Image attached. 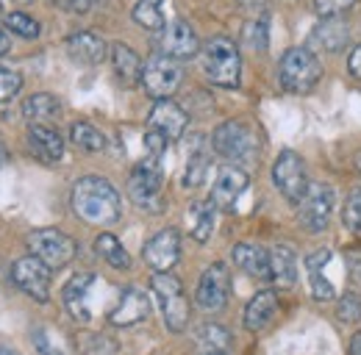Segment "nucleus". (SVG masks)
<instances>
[{
  "label": "nucleus",
  "mask_w": 361,
  "mask_h": 355,
  "mask_svg": "<svg viewBox=\"0 0 361 355\" xmlns=\"http://www.w3.org/2000/svg\"><path fill=\"white\" fill-rule=\"evenodd\" d=\"M70 203L81 220L87 225H97V228L114 225L123 214L120 192L100 175H84L81 180H75Z\"/></svg>",
  "instance_id": "f257e3e1"
},
{
  "label": "nucleus",
  "mask_w": 361,
  "mask_h": 355,
  "mask_svg": "<svg viewBox=\"0 0 361 355\" xmlns=\"http://www.w3.org/2000/svg\"><path fill=\"white\" fill-rule=\"evenodd\" d=\"M203 50V73L214 87L236 89L242 78V58L239 47L228 37H212L200 47Z\"/></svg>",
  "instance_id": "f03ea898"
},
{
  "label": "nucleus",
  "mask_w": 361,
  "mask_h": 355,
  "mask_svg": "<svg viewBox=\"0 0 361 355\" xmlns=\"http://www.w3.org/2000/svg\"><path fill=\"white\" fill-rule=\"evenodd\" d=\"M278 78H281V87L286 92H295V94L312 92L322 78V67H319L317 53H312L309 47H289L281 56Z\"/></svg>",
  "instance_id": "7ed1b4c3"
},
{
  "label": "nucleus",
  "mask_w": 361,
  "mask_h": 355,
  "mask_svg": "<svg viewBox=\"0 0 361 355\" xmlns=\"http://www.w3.org/2000/svg\"><path fill=\"white\" fill-rule=\"evenodd\" d=\"M212 150L231 164H242V161H250L256 156L259 139L245 120H226L212 133Z\"/></svg>",
  "instance_id": "20e7f679"
},
{
  "label": "nucleus",
  "mask_w": 361,
  "mask_h": 355,
  "mask_svg": "<svg viewBox=\"0 0 361 355\" xmlns=\"http://www.w3.org/2000/svg\"><path fill=\"white\" fill-rule=\"evenodd\" d=\"M159 303H161V313H164V325L170 328V333H183L189 325V300L183 294V286L173 272H161L153 275L150 280Z\"/></svg>",
  "instance_id": "39448f33"
},
{
  "label": "nucleus",
  "mask_w": 361,
  "mask_h": 355,
  "mask_svg": "<svg viewBox=\"0 0 361 355\" xmlns=\"http://www.w3.org/2000/svg\"><path fill=\"white\" fill-rule=\"evenodd\" d=\"M28 250H31V256H37L50 269H61L75 259L78 244H75L73 236H67L59 228H39V230H31Z\"/></svg>",
  "instance_id": "423d86ee"
},
{
  "label": "nucleus",
  "mask_w": 361,
  "mask_h": 355,
  "mask_svg": "<svg viewBox=\"0 0 361 355\" xmlns=\"http://www.w3.org/2000/svg\"><path fill=\"white\" fill-rule=\"evenodd\" d=\"M180 81H183V70L176 58H170L164 53H156L147 58L145 73H142V87L153 100H173Z\"/></svg>",
  "instance_id": "0eeeda50"
},
{
  "label": "nucleus",
  "mask_w": 361,
  "mask_h": 355,
  "mask_svg": "<svg viewBox=\"0 0 361 355\" xmlns=\"http://www.w3.org/2000/svg\"><path fill=\"white\" fill-rule=\"evenodd\" d=\"M161 186H164V173H161V161L156 158H145L142 164H136L128 178V194L139 208L147 211H159L161 208Z\"/></svg>",
  "instance_id": "6e6552de"
},
{
  "label": "nucleus",
  "mask_w": 361,
  "mask_h": 355,
  "mask_svg": "<svg viewBox=\"0 0 361 355\" xmlns=\"http://www.w3.org/2000/svg\"><path fill=\"white\" fill-rule=\"evenodd\" d=\"M272 183L275 189L289 200V203H300L306 189H309V178H306V164L295 150H283L275 164H272Z\"/></svg>",
  "instance_id": "1a4fd4ad"
},
{
  "label": "nucleus",
  "mask_w": 361,
  "mask_h": 355,
  "mask_svg": "<svg viewBox=\"0 0 361 355\" xmlns=\"http://www.w3.org/2000/svg\"><path fill=\"white\" fill-rule=\"evenodd\" d=\"M50 278H53V269L42 264L37 256H25V259L14 261V266H11L14 286L23 294H28L31 300H37V303L50 300Z\"/></svg>",
  "instance_id": "9d476101"
},
{
  "label": "nucleus",
  "mask_w": 361,
  "mask_h": 355,
  "mask_svg": "<svg viewBox=\"0 0 361 355\" xmlns=\"http://www.w3.org/2000/svg\"><path fill=\"white\" fill-rule=\"evenodd\" d=\"M331 211H334V189L325 186V183H312L309 180V189H306L303 200L298 203L300 225L309 233H319V230H325V225L331 220Z\"/></svg>",
  "instance_id": "9b49d317"
},
{
  "label": "nucleus",
  "mask_w": 361,
  "mask_h": 355,
  "mask_svg": "<svg viewBox=\"0 0 361 355\" xmlns=\"http://www.w3.org/2000/svg\"><path fill=\"white\" fill-rule=\"evenodd\" d=\"M228 297H231V272L226 264H212L203 269L200 280H197V292H195V300L197 306L209 313H217L228 306Z\"/></svg>",
  "instance_id": "f8f14e48"
},
{
  "label": "nucleus",
  "mask_w": 361,
  "mask_h": 355,
  "mask_svg": "<svg viewBox=\"0 0 361 355\" xmlns=\"http://www.w3.org/2000/svg\"><path fill=\"white\" fill-rule=\"evenodd\" d=\"M145 264L150 266L156 275L161 272H173V266L178 264L180 259V233L176 228H164L156 236L147 239L145 250H142Z\"/></svg>",
  "instance_id": "ddd939ff"
},
{
  "label": "nucleus",
  "mask_w": 361,
  "mask_h": 355,
  "mask_svg": "<svg viewBox=\"0 0 361 355\" xmlns=\"http://www.w3.org/2000/svg\"><path fill=\"white\" fill-rule=\"evenodd\" d=\"M159 47H161L164 56H170V58L178 61V58H192V56H197V53H200V39H197V34L192 31V25H189L186 20H173V23L164 25Z\"/></svg>",
  "instance_id": "4468645a"
},
{
  "label": "nucleus",
  "mask_w": 361,
  "mask_h": 355,
  "mask_svg": "<svg viewBox=\"0 0 361 355\" xmlns=\"http://www.w3.org/2000/svg\"><path fill=\"white\" fill-rule=\"evenodd\" d=\"M186 125H189V117L176 100H156V106L147 117V131L161 133L167 142L180 139Z\"/></svg>",
  "instance_id": "2eb2a0df"
},
{
  "label": "nucleus",
  "mask_w": 361,
  "mask_h": 355,
  "mask_svg": "<svg viewBox=\"0 0 361 355\" xmlns=\"http://www.w3.org/2000/svg\"><path fill=\"white\" fill-rule=\"evenodd\" d=\"M247 183H250V178H247V173H245L242 167L226 164V167L217 170V178H214V183H212V197H209V200H212L217 208H231V206L239 200V194L247 189Z\"/></svg>",
  "instance_id": "dca6fc26"
},
{
  "label": "nucleus",
  "mask_w": 361,
  "mask_h": 355,
  "mask_svg": "<svg viewBox=\"0 0 361 355\" xmlns=\"http://www.w3.org/2000/svg\"><path fill=\"white\" fill-rule=\"evenodd\" d=\"M147 313H150L147 294L139 286H123L120 289V297H117V306L109 313V322L117 325V328H128V325L142 322Z\"/></svg>",
  "instance_id": "f3484780"
},
{
  "label": "nucleus",
  "mask_w": 361,
  "mask_h": 355,
  "mask_svg": "<svg viewBox=\"0 0 361 355\" xmlns=\"http://www.w3.org/2000/svg\"><path fill=\"white\" fill-rule=\"evenodd\" d=\"M350 39V28L342 17H325L322 23H317L314 31L309 34V50L312 53H339Z\"/></svg>",
  "instance_id": "a211bd4d"
},
{
  "label": "nucleus",
  "mask_w": 361,
  "mask_h": 355,
  "mask_svg": "<svg viewBox=\"0 0 361 355\" xmlns=\"http://www.w3.org/2000/svg\"><path fill=\"white\" fill-rule=\"evenodd\" d=\"M97 280H94V275L90 272H78L75 278H70L67 280V286H64V306L70 311V316L73 319H78V322H90L92 319V286H94Z\"/></svg>",
  "instance_id": "6ab92c4d"
},
{
  "label": "nucleus",
  "mask_w": 361,
  "mask_h": 355,
  "mask_svg": "<svg viewBox=\"0 0 361 355\" xmlns=\"http://www.w3.org/2000/svg\"><path fill=\"white\" fill-rule=\"evenodd\" d=\"M109 56H111L114 75H117V81H120L123 87L131 89V87H136V84H142L145 64H142V58H139V53H136L134 47H128L126 42H111Z\"/></svg>",
  "instance_id": "aec40b11"
},
{
  "label": "nucleus",
  "mask_w": 361,
  "mask_h": 355,
  "mask_svg": "<svg viewBox=\"0 0 361 355\" xmlns=\"http://www.w3.org/2000/svg\"><path fill=\"white\" fill-rule=\"evenodd\" d=\"M109 44L103 42L97 34H92V31H78V34H73L70 39H67V53H70V58L75 61V64H84V67H94V64H100L106 56H109Z\"/></svg>",
  "instance_id": "412c9836"
},
{
  "label": "nucleus",
  "mask_w": 361,
  "mask_h": 355,
  "mask_svg": "<svg viewBox=\"0 0 361 355\" xmlns=\"http://www.w3.org/2000/svg\"><path fill=\"white\" fill-rule=\"evenodd\" d=\"M278 316V294L272 289H264L253 294V300L245 309V328L250 333H264Z\"/></svg>",
  "instance_id": "4be33fe9"
},
{
  "label": "nucleus",
  "mask_w": 361,
  "mask_h": 355,
  "mask_svg": "<svg viewBox=\"0 0 361 355\" xmlns=\"http://www.w3.org/2000/svg\"><path fill=\"white\" fill-rule=\"evenodd\" d=\"M28 142H31V150L47 164H59L64 158V139L50 125H31L28 128Z\"/></svg>",
  "instance_id": "5701e85b"
},
{
  "label": "nucleus",
  "mask_w": 361,
  "mask_h": 355,
  "mask_svg": "<svg viewBox=\"0 0 361 355\" xmlns=\"http://www.w3.org/2000/svg\"><path fill=\"white\" fill-rule=\"evenodd\" d=\"M233 264L239 266L245 275L259 278V280H270V253L259 244H236L233 247Z\"/></svg>",
  "instance_id": "b1692460"
},
{
  "label": "nucleus",
  "mask_w": 361,
  "mask_h": 355,
  "mask_svg": "<svg viewBox=\"0 0 361 355\" xmlns=\"http://www.w3.org/2000/svg\"><path fill=\"white\" fill-rule=\"evenodd\" d=\"M23 114L31 125H47L50 120H56L61 114V103H59V97H53L47 92H37L23 103Z\"/></svg>",
  "instance_id": "393cba45"
},
{
  "label": "nucleus",
  "mask_w": 361,
  "mask_h": 355,
  "mask_svg": "<svg viewBox=\"0 0 361 355\" xmlns=\"http://www.w3.org/2000/svg\"><path fill=\"white\" fill-rule=\"evenodd\" d=\"M270 280H275L281 289H286V286H292L298 280V259L283 244L270 253Z\"/></svg>",
  "instance_id": "a878e982"
},
{
  "label": "nucleus",
  "mask_w": 361,
  "mask_h": 355,
  "mask_svg": "<svg viewBox=\"0 0 361 355\" xmlns=\"http://www.w3.org/2000/svg\"><path fill=\"white\" fill-rule=\"evenodd\" d=\"M94 253H97L109 266H114V269H131V256H128V250H126V247L120 244V239L111 236V233H100V236L94 239Z\"/></svg>",
  "instance_id": "bb28decb"
},
{
  "label": "nucleus",
  "mask_w": 361,
  "mask_h": 355,
  "mask_svg": "<svg viewBox=\"0 0 361 355\" xmlns=\"http://www.w3.org/2000/svg\"><path fill=\"white\" fill-rule=\"evenodd\" d=\"M214 217H217V206L209 200V203H195L192 211H189V220H192V239L195 242H209L212 233H214Z\"/></svg>",
  "instance_id": "cd10ccee"
},
{
  "label": "nucleus",
  "mask_w": 361,
  "mask_h": 355,
  "mask_svg": "<svg viewBox=\"0 0 361 355\" xmlns=\"http://www.w3.org/2000/svg\"><path fill=\"white\" fill-rule=\"evenodd\" d=\"M134 23L145 31H164V0H136Z\"/></svg>",
  "instance_id": "c85d7f7f"
},
{
  "label": "nucleus",
  "mask_w": 361,
  "mask_h": 355,
  "mask_svg": "<svg viewBox=\"0 0 361 355\" xmlns=\"http://www.w3.org/2000/svg\"><path fill=\"white\" fill-rule=\"evenodd\" d=\"M70 142L84 153H100L106 147V136L87 120H78V123L70 125Z\"/></svg>",
  "instance_id": "c756f323"
},
{
  "label": "nucleus",
  "mask_w": 361,
  "mask_h": 355,
  "mask_svg": "<svg viewBox=\"0 0 361 355\" xmlns=\"http://www.w3.org/2000/svg\"><path fill=\"white\" fill-rule=\"evenodd\" d=\"M209 175V156L200 150V139L195 142V147L189 150V158H186V170H183V186L186 189H195V186H200L203 180Z\"/></svg>",
  "instance_id": "7c9ffc66"
},
{
  "label": "nucleus",
  "mask_w": 361,
  "mask_h": 355,
  "mask_svg": "<svg viewBox=\"0 0 361 355\" xmlns=\"http://www.w3.org/2000/svg\"><path fill=\"white\" fill-rule=\"evenodd\" d=\"M78 350L81 355H120V344L103 333H84L78 336Z\"/></svg>",
  "instance_id": "2f4dec72"
},
{
  "label": "nucleus",
  "mask_w": 361,
  "mask_h": 355,
  "mask_svg": "<svg viewBox=\"0 0 361 355\" xmlns=\"http://www.w3.org/2000/svg\"><path fill=\"white\" fill-rule=\"evenodd\" d=\"M242 42L247 44L250 50H267L270 44V25H267V17H253L245 31H242Z\"/></svg>",
  "instance_id": "473e14b6"
},
{
  "label": "nucleus",
  "mask_w": 361,
  "mask_h": 355,
  "mask_svg": "<svg viewBox=\"0 0 361 355\" xmlns=\"http://www.w3.org/2000/svg\"><path fill=\"white\" fill-rule=\"evenodd\" d=\"M6 28L8 31H14L17 37H23V39H37L39 37V23L31 17V14H23V11H11L8 17H6Z\"/></svg>",
  "instance_id": "72a5a7b5"
},
{
  "label": "nucleus",
  "mask_w": 361,
  "mask_h": 355,
  "mask_svg": "<svg viewBox=\"0 0 361 355\" xmlns=\"http://www.w3.org/2000/svg\"><path fill=\"white\" fill-rule=\"evenodd\" d=\"M197 339L209 347V353H223L228 347V330L226 328H220V325H200L197 328Z\"/></svg>",
  "instance_id": "f704fd0d"
},
{
  "label": "nucleus",
  "mask_w": 361,
  "mask_h": 355,
  "mask_svg": "<svg viewBox=\"0 0 361 355\" xmlns=\"http://www.w3.org/2000/svg\"><path fill=\"white\" fill-rule=\"evenodd\" d=\"M342 225L353 233H361V186H356L348 200H345V208H342Z\"/></svg>",
  "instance_id": "c9c22d12"
},
{
  "label": "nucleus",
  "mask_w": 361,
  "mask_h": 355,
  "mask_svg": "<svg viewBox=\"0 0 361 355\" xmlns=\"http://www.w3.org/2000/svg\"><path fill=\"white\" fill-rule=\"evenodd\" d=\"M20 89H23V75L11 67H0V106L14 100L20 94Z\"/></svg>",
  "instance_id": "e433bc0d"
},
{
  "label": "nucleus",
  "mask_w": 361,
  "mask_h": 355,
  "mask_svg": "<svg viewBox=\"0 0 361 355\" xmlns=\"http://www.w3.org/2000/svg\"><path fill=\"white\" fill-rule=\"evenodd\" d=\"M309 275H312V297H314V300L325 303V300H334V297H336V289H334V283L322 275V269H309Z\"/></svg>",
  "instance_id": "4c0bfd02"
},
{
  "label": "nucleus",
  "mask_w": 361,
  "mask_h": 355,
  "mask_svg": "<svg viewBox=\"0 0 361 355\" xmlns=\"http://www.w3.org/2000/svg\"><path fill=\"white\" fill-rule=\"evenodd\" d=\"M336 316H339V322H348V325L359 322L361 319V297L359 294H345V297L339 300V306H336Z\"/></svg>",
  "instance_id": "58836bf2"
},
{
  "label": "nucleus",
  "mask_w": 361,
  "mask_h": 355,
  "mask_svg": "<svg viewBox=\"0 0 361 355\" xmlns=\"http://www.w3.org/2000/svg\"><path fill=\"white\" fill-rule=\"evenodd\" d=\"M356 0H314V11L325 20V17H342L348 8H353Z\"/></svg>",
  "instance_id": "ea45409f"
},
{
  "label": "nucleus",
  "mask_w": 361,
  "mask_h": 355,
  "mask_svg": "<svg viewBox=\"0 0 361 355\" xmlns=\"http://www.w3.org/2000/svg\"><path fill=\"white\" fill-rule=\"evenodd\" d=\"M167 139L161 136V133L156 131H147L145 133V147H147V158H156V161H161V156H164V150H167Z\"/></svg>",
  "instance_id": "a19ab883"
},
{
  "label": "nucleus",
  "mask_w": 361,
  "mask_h": 355,
  "mask_svg": "<svg viewBox=\"0 0 361 355\" xmlns=\"http://www.w3.org/2000/svg\"><path fill=\"white\" fill-rule=\"evenodd\" d=\"M348 70H350L353 78L361 81V44H356V47L350 50V56H348Z\"/></svg>",
  "instance_id": "79ce46f5"
},
{
  "label": "nucleus",
  "mask_w": 361,
  "mask_h": 355,
  "mask_svg": "<svg viewBox=\"0 0 361 355\" xmlns=\"http://www.w3.org/2000/svg\"><path fill=\"white\" fill-rule=\"evenodd\" d=\"M61 8H67V11H75V14H84V11H90L92 8V0H56Z\"/></svg>",
  "instance_id": "37998d69"
},
{
  "label": "nucleus",
  "mask_w": 361,
  "mask_h": 355,
  "mask_svg": "<svg viewBox=\"0 0 361 355\" xmlns=\"http://www.w3.org/2000/svg\"><path fill=\"white\" fill-rule=\"evenodd\" d=\"M328 259H331V250H319V253L306 259V269H322L328 264Z\"/></svg>",
  "instance_id": "c03bdc74"
},
{
  "label": "nucleus",
  "mask_w": 361,
  "mask_h": 355,
  "mask_svg": "<svg viewBox=\"0 0 361 355\" xmlns=\"http://www.w3.org/2000/svg\"><path fill=\"white\" fill-rule=\"evenodd\" d=\"M348 275L353 283L361 286V256H348Z\"/></svg>",
  "instance_id": "a18cd8bd"
},
{
  "label": "nucleus",
  "mask_w": 361,
  "mask_h": 355,
  "mask_svg": "<svg viewBox=\"0 0 361 355\" xmlns=\"http://www.w3.org/2000/svg\"><path fill=\"white\" fill-rule=\"evenodd\" d=\"M11 50V39H8V34H6V28L0 25V56H6Z\"/></svg>",
  "instance_id": "49530a36"
},
{
  "label": "nucleus",
  "mask_w": 361,
  "mask_h": 355,
  "mask_svg": "<svg viewBox=\"0 0 361 355\" xmlns=\"http://www.w3.org/2000/svg\"><path fill=\"white\" fill-rule=\"evenodd\" d=\"M245 8H250V11H259V8H264V3L267 0H239Z\"/></svg>",
  "instance_id": "de8ad7c7"
},
{
  "label": "nucleus",
  "mask_w": 361,
  "mask_h": 355,
  "mask_svg": "<svg viewBox=\"0 0 361 355\" xmlns=\"http://www.w3.org/2000/svg\"><path fill=\"white\" fill-rule=\"evenodd\" d=\"M350 355H361V333H353L350 339Z\"/></svg>",
  "instance_id": "09e8293b"
},
{
  "label": "nucleus",
  "mask_w": 361,
  "mask_h": 355,
  "mask_svg": "<svg viewBox=\"0 0 361 355\" xmlns=\"http://www.w3.org/2000/svg\"><path fill=\"white\" fill-rule=\"evenodd\" d=\"M0 355H20V353H17V350H11V347H3V344H0Z\"/></svg>",
  "instance_id": "8fccbe9b"
},
{
  "label": "nucleus",
  "mask_w": 361,
  "mask_h": 355,
  "mask_svg": "<svg viewBox=\"0 0 361 355\" xmlns=\"http://www.w3.org/2000/svg\"><path fill=\"white\" fill-rule=\"evenodd\" d=\"M3 164H6V147L0 144V167H3Z\"/></svg>",
  "instance_id": "3c124183"
},
{
  "label": "nucleus",
  "mask_w": 361,
  "mask_h": 355,
  "mask_svg": "<svg viewBox=\"0 0 361 355\" xmlns=\"http://www.w3.org/2000/svg\"><path fill=\"white\" fill-rule=\"evenodd\" d=\"M356 170H359V173H361V150H359V153H356Z\"/></svg>",
  "instance_id": "603ef678"
},
{
  "label": "nucleus",
  "mask_w": 361,
  "mask_h": 355,
  "mask_svg": "<svg viewBox=\"0 0 361 355\" xmlns=\"http://www.w3.org/2000/svg\"><path fill=\"white\" fill-rule=\"evenodd\" d=\"M206 355H226V353H206Z\"/></svg>",
  "instance_id": "864d4df0"
},
{
  "label": "nucleus",
  "mask_w": 361,
  "mask_h": 355,
  "mask_svg": "<svg viewBox=\"0 0 361 355\" xmlns=\"http://www.w3.org/2000/svg\"><path fill=\"white\" fill-rule=\"evenodd\" d=\"M0 11H3V0H0Z\"/></svg>",
  "instance_id": "5fc2aeb1"
}]
</instances>
